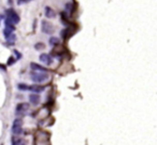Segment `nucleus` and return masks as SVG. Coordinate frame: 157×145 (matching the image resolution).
<instances>
[{
    "mask_svg": "<svg viewBox=\"0 0 157 145\" xmlns=\"http://www.w3.org/2000/svg\"><path fill=\"white\" fill-rule=\"evenodd\" d=\"M30 78L35 83H43L49 80L48 72H38V71H31L30 72Z\"/></svg>",
    "mask_w": 157,
    "mask_h": 145,
    "instance_id": "obj_1",
    "label": "nucleus"
},
{
    "mask_svg": "<svg viewBox=\"0 0 157 145\" xmlns=\"http://www.w3.org/2000/svg\"><path fill=\"white\" fill-rule=\"evenodd\" d=\"M11 130H12L13 134H16V135L22 134V132H23V120L21 119V118H16V119L13 122Z\"/></svg>",
    "mask_w": 157,
    "mask_h": 145,
    "instance_id": "obj_2",
    "label": "nucleus"
},
{
    "mask_svg": "<svg viewBox=\"0 0 157 145\" xmlns=\"http://www.w3.org/2000/svg\"><path fill=\"white\" fill-rule=\"evenodd\" d=\"M41 28L45 35H52V34H54V31H55L53 24L50 23L49 21H43L41 24Z\"/></svg>",
    "mask_w": 157,
    "mask_h": 145,
    "instance_id": "obj_3",
    "label": "nucleus"
},
{
    "mask_svg": "<svg viewBox=\"0 0 157 145\" xmlns=\"http://www.w3.org/2000/svg\"><path fill=\"white\" fill-rule=\"evenodd\" d=\"M6 18H8L9 21H11L13 24H17V23H19V21H21L18 14L12 8L6 11Z\"/></svg>",
    "mask_w": 157,
    "mask_h": 145,
    "instance_id": "obj_4",
    "label": "nucleus"
},
{
    "mask_svg": "<svg viewBox=\"0 0 157 145\" xmlns=\"http://www.w3.org/2000/svg\"><path fill=\"white\" fill-rule=\"evenodd\" d=\"M75 30H76V28H72V26H70V27H67V28H65L64 30L60 31V36H61V38L64 39V40H67V39H69L74 34Z\"/></svg>",
    "mask_w": 157,
    "mask_h": 145,
    "instance_id": "obj_5",
    "label": "nucleus"
},
{
    "mask_svg": "<svg viewBox=\"0 0 157 145\" xmlns=\"http://www.w3.org/2000/svg\"><path fill=\"white\" fill-rule=\"evenodd\" d=\"M28 110H29V104L26 102L18 103L16 105V113L17 114H24L25 112H27Z\"/></svg>",
    "mask_w": 157,
    "mask_h": 145,
    "instance_id": "obj_6",
    "label": "nucleus"
},
{
    "mask_svg": "<svg viewBox=\"0 0 157 145\" xmlns=\"http://www.w3.org/2000/svg\"><path fill=\"white\" fill-rule=\"evenodd\" d=\"M40 60H41V62H43L46 66H51L52 63H53V58H52V56L49 55V54H41L40 55Z\"/></svg>",
    "mask_w": 157,
    "mask_h": 145,
    "instance_id": "obj_7",
    "label": "nucleus"
},
{
    "mask_svg": "<svg viewBox=\"0 0 157 145\" xmlns=\"http://www.w3.org/2000/svg\"><path fill=\"white\" fill-rule=\"evenodd\" d=\"M29 101H30V103H32L34 105H37V104L40 103L41 97H40V95H39V94L32 93V94L29 95Z\"/></svg>",
    "mask_w": 157,
    "mask_h": 145,
    "instance_id": "obj_8",
    "label": "nucleus"
},
{
    "mask_svg": "<svg viewBox=\"0 0 157 145\" xmlns=\"http://www.w3.org/2000/svg\"><path fill=\"white\" fill-rule=\"evenodd\" d=\"M45 89L44 86H40V85H29L28 90L31 93H36V94H40Z\"/></svg>",
    "mask_w": 157,
    "mask_h": 145,
    "instance_id": "obj_9",
    "label": "nucleus"
},
{
    "mask_svg": "<svg viewBox=\"0 0 157 145\" xmlns=\"http://www.w3.org/2000/svg\"><path fill=\"white\" fill-rule=\"evenodd\" d=\"M44 15L48 18H54L56 16V12L51 8V6H45L44 8Z\"/></svg>",
    "mask_w": 157,
    "mask_h": 145,
    "instance_id": "obj_10",
    "label": "nucleus"
},
{
    "mask_svg": "<svg viewBox=\"0 0 157 145\" xmlns=\"http://www.w3.org/2000/svg\"><path fill=\"white\" fill-rule=\"evenodd\" d=\"M30 68L32 69V71H38V72H48V69L42 67V66L38 65L36 62H31L30 63Z\"/></svg>",
    "mask_w": 157,
    "mask_h": 145,
    "instance_id": "obj_11",
    "label": "nucleus"
},
{
    "mask_svg": "<svg viewBox=\"0 0 157 145\" xmlns=\"http://www.w3.org/2000/svg\"><path fill=\"white\" fill-rule=\"evenodd\" d=\"M4 24H5V29H9V30H10V31H12V32H13V31L15 30V26H14L15 24H13V23H12L11 21H9L8 18L5 19Z\"/></svg>",
    "mask_w": 157,
    "mask_h": 145,
    "instance_id": "obj_12",
    "label": "nucleus"
},
{
    "mask_svg": "<svg viewBox=\"0 0 157 145\" xmlns=\"http://www.w3.org/2000/svg\"><path fill=\"white\" fill-rule=\"evenodd\" d=\"M50 44L52 46H57V45L60 44V40L57 37H51L50 38Z\"/></svg>",
    "mask_w": 157,
    "mask_h": 145,
    "instance_id": "obj_13",
    "label": "nucleus"
},
{
    "mask_svg": "<svg viewBox=\"0 0 157 145\" xmlns=\"http://www.w3.org/2000/svg\"><path fill=\"white\" fill-rule=\"evenodd\" d=\"M12 145H26L25 142L22 139H18V138H13L12 139Z\"/></svg>",
    "mask_w": 157,
    "mask_h": 145,
    "instance_id": "obj_14",
    "label": "nucleus"
},
{
    "mask_svg": "<svg viewBox=\"0 0 157 145\" xmlns=\"http://www.w3.org/2000/svg\"><path fill=\"white\" fill-rule=\"evenodd\" d=\"M35 49H36L37 51H41V50H44V49H45V45H44V43H42V42H38V43L35 44Z\"/></svg>",
    "mask_w": 157,
    "mask_h": 145,
    "instance_id": "obj_15",
    "label": "nucleus"
},
{
    "mask_svg": "<svg viewBox=\"0 0 157 145\" xmlns=\"http://www.w3.org/2000/svg\"><path fill=\"white\" fill-rule=\"evenodd\" d=\"M17 88H18L19 90H28L29 85H26V84H23V83H19V84L17 85Z\"/></svg>",
    "mask_w": 157,
    "mask_h": 145,
    "instance_id": "obj_16",
    "label": "nucleus"
},
{
    "mask_svg": "<svg viewBox=\"0 0 157 145\" xmlns=\"http://www.w3.org/2000/svg\"><path fill=\"white\" fill-rule=\"evenodd\" d=\"M12 34H13V32H12V31H10L9 29H4V30H3V36H4V38L6 39V40H8V39L11 37V35H12Z\"/></svg>",
    "mask_w": 157,
    "mask_h": 145,
    "instance_id": "obj_17",
    "label": "nucleus"
},
{
    "mask_svg": "<svg viewBox=\"0 0 157 145\" xmlns=\"http://www.w3.org/2000/svg\"><path fill=\"white\" fill-rule=\"evenodd\" d=\"M15 62H16V58H15V57L11 56V57L8 59V66H12V65H14Z\"/></svg>",
    "mask_w": 157,
    "mask_h": 145,
    "instance_id": "obj_18",
    "label": "nucleus"
},
{
    "mask_svg": "<svg viewBox=\"0 0 157 145\" xmlns=\"http://www.w3.org/2000/svg\"><path fill=\"white\" fill-rule=\"evenodd\" d=\"M14 54L16 55V59H19V58L22 57V54H21V53H19L18 51H14Z\"/></svg>",
    "mask_w": 157,
    "mask_h": 145,
    "instance_id": "obj_19",
    "label": "nucleus"
},
{
    "mask_svg": "<svg viewBox=\"0 0 157 145\" xmlns=\"http://www.w3.org/2000/svg\"><path fill=\"white\" fill-rule=\"evenodd\" d=\"M16 2H17V4L19 5V4H23V3H25V2H27V0H16Z\"/></svg>",
    "mask_w": 157,
    "mask_h": 145,
    "instance_id": "obj_20",
    "label": "nucleus"
},
{
    "mask_svg": "<svg viewBox=\"0 0 157 145\" xmlns=\"http://www.w3.org/2000/svg\"><path fill=\"white\" fill-rule=\"evenodd\" d=\"M0 68H1L3 71H5V67H4V66H2V65H0Z\"/></svg>",
    "mask_w": 157,
    "mask_h": 145,
    "instance_id": "obj_21",
    "label": "nucleus"
},
{
    "mask_svg": "<svg viewBox=\"0 0 157 145\" xmlns=\"http://www.w3.org/2000/svg\"><path fill=\"white\" fill-rule=\"evenodd\" d=\"M2 18H3V16H2V15H0V21H1Z\"/></svg>",
    "mask_w": 157,
    "mask_h": 145,
    "instance_id": "obj_22",
    "label": "nucleus"
},
{
    "mask_svg": "<svg viewBox=\"0 0 157 145\" xmlns=\"http://www.w3.org/2000/svg\"><path fill=\"white\" fill-rule=\"evenodd\" d=\"M27 1H31V0H27Z\"/></svg>",
    "mask_w": 157,
    "mask_h": 145,
    "instance_id": "obj_23",
    "label": "nucleus"
}]
</instances>
